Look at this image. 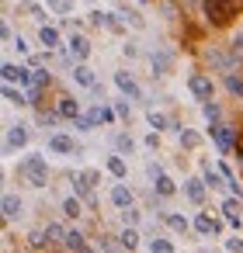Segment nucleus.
Here are the masks:
<instances>
[{
    "label": "nucleus",
    "instance_id": "1",
    "mask_svg": "<svg viewBox=\"0 0 243 253\" xmlns=\"http://www.w3.org/2000/svg\"><path fill=\"white\" fill-rule=\"evenodd\" d=\"M201 11L215 28H222L236 18V0H201Z\"/></svg>",
    "mask_w": 243,
    "mask_h": 253
},
{
    "label": "nucleus",
    "instance_id": "2",
    "mask_svg": "<svg viewBox=\"0 0 243 253\" xmlns=\"http://www.w3.org/2000/svg\"><path fill=\"white\" fill-rule=\"evenodd\" d=\"M101 177H97V170H80V173H73V191L80 194V198H87V205L91 208H97V194H94V184H97Z\"/></svg>",
    "mask_w": 243,
    "mask_h": 253
},
{
    "label": "nucleus",
    "instance_id": "3",
    "mask_svg": "<svg viewBox=\"0 0 243 253\" xmlns=\"http://www.w3.org/2000/svg\"><path fill=\"white\" fill-rule=\"evenodd\" d=\"M208 66L219 70L222 77H226V73H236V66H240V52H236V49H229V52L212 49V52H208Z\"/></svg>",
    "mask_w": 243,
    "mask_h": 253
},
{
    "label": "nucleus",
    "instance_id": "4",
    "mask_svg": "<svg viewBox=\"0 0 243 253\" xmlns=\"http://www.w3.org/2000/svg\"><path fill=\"white\" fill-rule=\"evenodd\" d=\"M21 177H25L32 187H42V184H46V177H49L46 160H42V156H28V160L21 163Z\"/></svg>",
    "mask_w": 243,
    "mask_h": 253
},
{
    "label": "nucleus",
    "instance_id": "5",
    "mask_svg": "<svg viewBox=\"0 0 243 253\" xmlns=\"http://www.w3.org/2000/svg\"><path fill=\"white\" fill-rule=\"evenodd\" d=\"M188 87H191V94L198 101H212V80H208V73H191L188 77Z\"/></svg>",
    "mask_w": 243,
    "mask_h": 253
},
{
    "label": "nucleus",
    "instance_id": "6",
    "mask_svg": "<svg viewBox=\"0 0 243 253\" xmlns=\"http://www.w3.org/2000/svg\"><path fill=\"white\" fill-rule=\"evenodd\" d=\"M208 135H215V142H219L222 153H229V149L236 146V128H229V125H212Z\"/></svg>",
    "mask_w": 243,
    "mask_h": 253
},
{
    "label": "nucleus",
    "instance_id": "7",
    "mask_svg": "<svg viewBox=\"0 0 243 253\" xmlns=\"http://www.w3.org/2000/svg\"><path fill=\"white\" fill-rule=\"evenodd\" d=\"M0 73H4V84H28V80H32V73H28L25 66H14V63H4V70H0Z\"/></svg>",
    "mask_w": 243,
    "mask_h": 253
},
{
    "label": "nucleus",
    "instance_id": "8",
    "mask_svg": "<svg viewBox=\"0 0 243 253\" xmlns=\"http://www.w3.org/2000/svg\"><path fill=\"white\" fill-rule=\"evenodd\" d=\"M70 56H73V59H80V63H84V59H87V56H91V42H87V39H84V35H73V39H70Z\"/></svg>",
    "mask_w": 243,
    "mask_h": 253
},
{
    "label": "nucleus",
    "instance_id": "9",
    "mask_svg": "<svg viewBox=\"0 0 243 253\" xmlns=\"http://www.w3.org/2000/svg\"><path fill=\"white\" fill-rule=\"evenodd\" d=\"M115 87H118V90H122V94H129V97H132V101H136V97H139V84H136V80H132V77H129V73H115Z\"/></svg>",
    "mask_w": 243,
    "mask_h": 253
},
{
    "label": "nucleus",
    "instance_id": "10",
    "mask_svg": "<svg viewBox=\"0 0 243 253\" xmlns=\"http://www.w3.org/2000/svg\"><path fill=\"white\" fill-rule=\"evenodd\" d=\"M56 111H59V115H63V118H73V122H77V118H80V104H77V101H73V97H66V94H63V97H59V104H56Z\"/></svg>",
    "mask_w": 243,
    "mask_h": 253
},
{
    "label": "nucleus",
    "instance_id": "11",
    "mask_svg": "<svg viewBox=\"0 0 243 253\" xmlns=\"http://www.w3.org/2000/svg\"><path fill=\"white\" fill-rule=\"evenodd\" d=\"M25 142H28V128H25V125L7 128V149H18V146H25Z\"/></svg>",
    "mask_w": 243,
    "mask_h": 253
},
{
    "label": "nucleus",
    "instance_id": "12",
    "mask_svg": "<svg viewBox=\"0 0 243 253\" xmlns=\"http://www.w3.org/2000/svg\"><path fill=\"white\" fill-rule=\"evenodd\" d=\"M184 194H188L194 205H201V201H205V180H194V177H191V180L184 184Z\"/></svg>",
    "mask_w": 243,
    "mask_h": 253
},
{
    "label": "nucleus",
    "instance_id": "13",
    "mask_svg": "<svg viewBox=\"0 0 243 253\" xmlns=\"http://www.w3.org/2000/svg\"><path fill=\"white\" fill-rule=\"evenodd\" d=\"M194 229H198L201 236H212V232H219V222H215V218H208L205 211H198V215H194Z\"/></svg>",
    "mask_w": 243,
    "mask_h": 253
},
{
    "label": "nucleus",
    "instance_id": "14",
    "mask_svg": "<svg viewBox=\"0 0 243 253\" xmlns=\"http://www.w3.org/2000/svg\"><path fill=\"white\" fill-rule=\"evenodd\" d=\"M222 84H226V90H229L233 97H240V101H243V73H226V77H222Z\"/></svg>",
    "mask_w": 243,
    "mask_h": 253
},
{
    "label": "nucleus",
    "instance_id": "15",
    "mask_svg": "<svg viewBox=\"0 0 243 253\" xmlns=\"http://www.w3.org/2000/svg\"><path fill=\"white\" fill-rule=\"evenodd\" d=\"M149 66H153V77H167V70H170V56H167V52H153Z\"/></svg>",
    "mask_w": 243,
    "mask_h": 253
},
{
    "label": "nucleus",
    "instance_id": "16",
    "mask_svg": "<svg viewBox=\"0 0 243 253\" xmlns=\"http://www.w3.org/2000/svg\"><path fill=\"white\" fill-rule=\"evenodd\" d=\"M73 80L80 84V87H97V80H94V70H87V66H73Z\"/></svg>",
    "mask_w": 243,
    "mask_h": 253
},
{
    "label": "nucleus",
    "instance_id": "17",
    "mask_svg": "<svg viewBox=\"0 0 243 253\" xmlns=\"http://www.w3.org/2000/svg\"><path fill=\"white\" fill-rule=\"evenodd\" d=\"M49 149L59 153V156H70V153H73V142H70V135H52V139H49Z\"/></svg>",
    "mask_w": 243,
    "mask_h": 253
},
{
    "label": "nucleus",
    "instance_id": "18",
    "mask_svg": "<svg viewBox=\"0 0 243 253\" xmlns=\"http://www.w3.org/2000/svg\"><path fill=\"white\" fill-rule=\"evenodd\" d=\"M0 208H4V218H18V215H21V201H18L14 194H4Z\"/></svg>",
    "mask_w": 243,
    "mask_h": 253
},
{
    "label": "nucleus",
    "instance_id": "19",
    "mask_svg": "<svg viewBox=\"0 0 243 253\" xmlns=\"http://www.w3.org/2000/svg\"><path fill=\"white\" fill-rule=\"evenodd\" d=\"M111 201H115L118 208H132V191H129L125 184H118V187L111 191Z\"/></svg>",
    "mask_w": 243,
    "mask_h": 253
},
{
    "label": "nucleus",
    "instance_id": "20",
    "mask_svg": "<svg viewBox=\"0 0 243 253\" xmlns=\"http://www.w3.org/2000/svg\"><path fill=\"white\" fill-rule=\"evenodd\" d=\"M222 215L229 218V225H233V229H240V201H233V198H229V201H222Z\"/></svg>",
    "mask_w": 243,
    "mask_h": 253
},
{
    "label": "nucleus",
    "instance_id": "21",
    "mask_svg": "<svg viewBox=\"0 0 243 253\" xmlns=\"http://www.w3.org/2000/svg\"><path fill=\"white\" fill-rule=\"evenodd\" d=\"M39 39H42V45H46V49H59V35H56V28L39 25Z\"/></svg>",
    "mask_w": 243,
    "mask_h": 253
},
{
    "label": "nucleus",
    "instance_id": "22",
    "mask_svg": "<svg viewBox=\"0 0 243 253\" xmlns=\"http://www.w3.org/2000/svg\"><path fill=\"white\" fill-rule=\"evenodd\" d=\"M118 246H122V250H136V246H139V232H136V229L129 225V229H125V232L118 236Z\"/></svg>",
    "mask_w": 243,
    "mask_h": 253
},
{
    "label": "nucleus",
    "instance_id": "23",
    "mask_svg": "<svg viewBox=\"0 0 243 253\" xmlns=\"http://www.w3.org/2000/svg\"><path fill=\"white\" fill-rule=\"evenodd\" d=\"M4 101H11L14 108H21V104H28V97H25L21 90H14L11 84H4Z\"/></svg>",
    "mask_w": 243,
    "mask_h": 253
},
{
    "label": "nucleus",
    "instance_id": "24",
    "mask_svg": "<svg viewBox=\"0 0 243 253\" xmlns=\"http://www.w3.org/2000/svg\"><path fill=\"white\" fill-rule=\"evenodd\" d=\"M181 146H184V149H198V146H201V135L191 132V128H181Z\"/></svg>",
    "mask_w": 243,
    "mask_h": 253
},
{
    "label": "nucleus",
    "instance_id": "25",
    "mask_svg": "<svg viewBox=\"0 0 243 253\" xmlns=\"http://www.w3.org/2000/svg\"><path fill=\"white\" fill-rule=\"evenodd\" d=\"M46 236H49V243H52V246H66V229H63V225H49V229H46Z\"/></svg>",
    "mask_w": 243,
    "mask_h": 253
},
{
    "label": "nucleus",
    "instance_id": "26",
    "mask_svg": "<svg viewBox=\"0 0 243 253\" xmlns=\"http://www.w3.org/2000/svg\"><path fill=\"white\" fill-rule=\"evenodd\" d=\"M42 87H49V73L39 66V73H32V80H28V90H42Z\"/></svg>",
    "mask_w": 243,
    "mask_h": 253
},
{
    "label": "nucleus",
    "instance_id": "27",
    "mask_svg": "<svg viewBox=\"0 0 243 253\" xmlns=\"http://www.w3.org/2000/svg\"><path fill=\"white\" fill-rule=\"evenodd\" d=\"M174 191H177V184H174L170 177H156V194L167 198V194H174Z\"/></svg>",
    "mask_w": 243,
    "mask_h": 253
},
{
    "label": "nucleus",
    "instance_id": "28",
    "mask_svg": "<svg viewBox=\"0 0 243 253\" xmlns=\"http://www.w3.org/2000/svg\"><path fill=\"white\" fill-rule=\"evenodd\" d=\"M63 215L80 218V215H84V211H80V201H77V198H66V201H63Z\"/></svg>",
    "mask_w": 243,
    "mask_h": 253
},
{
    "label": "nucleus",
    "instance_id": "29",
    "mask_svg": "<svg viewBox=\"0 0 243 253\" xmlns=\"http://www.w3.org/2000/svg\"><path fill=\"white\" fill-rule=\"evenodd\" d=\"M167 225H170L174 232H184V229H188V218L177 215V211H170V215H167Z\"/></svg>",
    "mask_w": 243,
    "mask_h": 253
},
{
    "label": "nucleus",
    "instance_id": "30",
    "mask_svg": "<svg viewBox=\"0 0 243 253\" xmlns=\"http://www.w3.org/2000/svg\"><path fill=\"white\" fill-rule=\"evenodd\" d=\"M80 246H84V232H77V229H70V232H66V250L73 253V250H80Z\"/></svg>",
    "mask_w": 243,
    "mask_h": 253
},
{
    "label": "nucleus",
    "instance_id": "31",
    "mask_svg": "<svg viewBox=\"0 0 243 253\" xmlns=\"http://www.w3.org/2000/svg\"><path fill=\"white\" fill-rule=\"evenodd\" d=\"M59 118H63L59 111H42V108H39V122H42V125H59Z\"/></svg>",
    "mask_w": 243,
    "mask_h": 253
},
{
    "label": "nucleus",
    "instance_id": "32",
    "mask_svg": "<svg viewBox=\"0 0 243 253\" xmlns=\"http://www.w3.org/2000/svg\"><path fill=\"white\" fill-rule=\"evenodd\" d=\"M108 170H111L115 177H125V160H122V156H111V160H108Z\"/></svg>",
    "mask_w": 243,
    "mask_h": 253
},
{
    "label": "nucleus",
    "instance_id": "33",
    "mask_svg": "<svg viewBox=\"0 0 243 253\" xmlns=\"http://www.w3.org/2000/svg\"><path fill=\"white\" fill-rule=\"evenodd\" d=\"M149 253H174V246L167 239H149Z\"/></svg>",
    "mask_w": 243,
    "mask_h": 253
},
{
    "label": "nucleus",
    "instance_id": "34",
    "mask_svg": "<svg viewBox=\"0 0 243 253\" xmlns=\"http://www.w3.org/2000/svg\"><path fill=\"white\" fill-rule=\"evenodd\" d=\"M222 180H226V177H219V173L208 170V163H205V184H208V187H222Z\"/></svg>",
    "mask_w": 243,
    "mask_h": 253
},
{
    "label": "nucleus",
    "instance_id": "35",
    "mask_svg": "<svg viewBox=\"0 0 243 253\" xmlns=\"http://www.w3.org/2000/svg\"><path fill=\"white\" fill-rule=\"evenodd\" d=\"M201 115H205L208 122H215V118H219V104H212V101H205V104H201Z\"/></svg>",
    "mask_w": 243,
    "mask_h": 253
},
{
    "label": "nucleus",
    "instance_id": "36",
    "mask_svg": "<svg viewBox=\"0 0 243 253\" xmlns=\"http://www.w3.org/2000/svg\"><path fill=\"white\" fill-rule=\"evenodd\" d=\"M115 149H118V153H129V149H132V139H129V135H115Z\"/></svg>",
    "mask_w": 243,
    "mask_h": 253
},
{
    "label": "nucleus",
    "instance_id": "37",
    "mask_svg": "<svg viewBox=\"0 0 243 253\" xmlns=\"http://www.w3.org/2000/svg\"><path fill=\"white\" fill-rule=\"evenodd\" d=\"M122 222H125V225H136V222H139V211H136V208H122Z\"/></svg>",
    "mask_w": 243,
    "mask_h": 253
},
{
    "label": "nucleus",
    "instance_id": "38",
    "mask_svg": "<svg viewBox=\"0 0 243 253\" xmlns=\"http://www.w3.org/2000/svg\"><path fill=\"white\" fill-rule=\"evenodd\" d=\"M52 11H59V14H70V11H73V0H52Z\"/></svg>",
    "mask_w": 243,
    "mask_h": 253
},
{
    "label": "nucleus",
    "instance_id": "39",
    "mask_svg": "<svg viewBox=\"0 0 243 253\" xmlns=\"http://www.w3.org/2000/svg\"><path fill=\"white\" fill-rule=\"evenodd\" d=\"M97 118H101L104 125H111V122H115V115H111V108H104V104H97Z\"/></svg>",
    "mask_w": 243,
    "mask_h": 253
},
{
    "label": "nucleus",
    "instance_id": "40",
    "mask_svg": "<svg viewBox=\"0 0 243 253\" xmlns=\"http://www.w3.org/2000/svg\"><path fill=\"white\" fill-rule=\"evenodd\" d=\"M149 125H153V128H167V118H163L160 111H149Z\"/></svg>",
    "mask_w": 243,
    "mask_h": 253
},
{
    "label": "nucleus",
    "instance_id": "41",
    "mask_svg": "<svg viewBox=\"0 0 243 253\" xmlns=\"http://www.w3.org/2000/svg\"><path fill=\"white\" fill-rule=\"evenodd\" d=\"M91 25H94V28L108 25V14H101V11H91Z\"/></svg>",
    "mask_w": 243,
    "mask_h": 253
},
{
    "label": "nucleus",
    "instance_id": "42",
    "mask_svg": "<svg viewBox=\"0 0 243 253\" xmlns=\"http://www.w3.org/2000/svg\"><path fill=\"white\" fill-rule=\"evenodd\" d=\"M226 250H233V253H243V239H236V236H233V239H226Z\"/></svg>",
    "mask_w": 243,
    "mask_h": 253
},
{
    "label": "nucleus",
    "instance_id": "43",
    "mask_svg": "<svg viewBox=\"0 0 243 253\" xmlns=\"http://www.w3.org/2000/svg\"><path fill=\"white\" fill-rule=\"evenodd\" d=\"M146 170H149V177H153V180H156V177H163V170H160V163H149Z\"/></svg>",
    "mask_w": 243,
    "mask_h": 253
},
{
    "label": "nucleus",
    "instance_id": "44",
    "mask_svg": "<svg viewBox=\"0 0 243 253\" xmlns=\"http://www.w3.org/2000/svg\"><path fill=\"white\" fill-rule=\"evenodd\" d=\"M115 111H118L122 118H129V104H125V101H118V104H115Z\"/></svg>",
    "mask_w": 243,
    "mask_h": 253
},
{
    "label": "nucleus",
    "instance_id": "45",
    "mask_svg": "<svg viewBox=\"0 0 243 253\" xmlns=\"http://www.w3.org/2000/svg\"><path fill=\"white\" fill-rule=\"evenodd\" d=\"M73 253H94V250H91V246H80V250H73Z\"/></svg>",
    "mask_w": 243,
    "mask_h": 253
},
{
    "label": "nucleus",
    "instance_id": "46",
    "mask_svg": "<svg viewBox=\"0 0 243 253\" xmlns=\"http://www.w3.org/2000/svg\"><path fill=\"white\" fill-rule=\"evenodd\" d=\"M139 4H149V0H139Z\"/></svg>",
    "mask_w": 243,
    "mask_h": 253
}]
</instances>
